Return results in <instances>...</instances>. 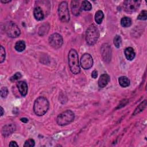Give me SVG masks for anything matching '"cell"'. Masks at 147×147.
I'll list each match as a JSON object with an SVG mask.
<instances>
[{
    "instance_id": "obj_11",
    "label": "cell",
    "mask_w": 147,
    "mask_h": 147,
    "mask_svg": "<svg viewBox=\"0 0 147 147\" xmlns=\"http://www.w3.org/2000/svg\"><path fill=\"white\" fill-rule=\"evenodd\" d=\"M16 126L13 123H10L4 125L1 129V133L3 136L7 137L11 134L16 130Z\"/></svg>"
},
{
    "instance_id": "obj_26",
    "label": "cell",
    "mask_w": 147,
    "mask_h": 147,
    "mask_svg": "<svg viewBox=\"0 0 147 147\" xmlns=\"http://www.w3.org/2000/svg\"><path fill=\"white\" fill-rule=\"evenodd\" d=\"M35 145V142L33 139L27 140L24 145V147H33Z\"/></svg>"
},
{
    "instance_id": "obj_21",
    "label": "cell",
    "mask_w": 147,
    "mask_h": 147,
    "mask_svg": "<svg viewBox=\"0 0 147 147\" xmlns=\"http://www.w3.org/2000/svg\"><path fill=\"white\" fill-rule=\"evenodd\" d=\"M131 20L127 17H124L121 20V24L123 27H129L131 25Z\"/></svg>"
},
{
    "instance_id": "obj_24",
    "label": "cell",
    "mask_w": 147,
    "mask_h": 147,
    "mask_svg": "<svg viewBox=\"0 0 147 147\" xmlns=\"http://www.w3.org/2000/svg\"><path fill=\"white\" fill-rule=\"evenodd\" d=\"M6 57V53L5 48L3 47V46H1L0 48V63H2L5 59Z\"/></svg>"
},
{
    "instance_id": "obj_6",
    "label": "cell",
    "mask_w": 147,
    "mask_h": 147,
    "mask_svg": "<svg viewBox=\"0 0 147 147\" xmlns=\"http://www.w3.org/2000/svg\"><path fill=\"white\" fill-rule=\"evenodd\" d=\"M5 29L7 35L11 38H16L18 37L21 33L18 26L14 22L11 21L6 23Z\"/></svg>"
},
{
    "instance_id": "obj_18",
    "label": "cell",
    "mask_w": 147,
    "mask_h": 147,
    "mask_svg": "<svg viewBox=\"0 0 147 147\" xmlns=\"http://www.w3.org/2000/svg\"><path fill=\"white\" fill-rule=\"evenodd\" d=\"M26 47V45H25V42H24V41L22 40H20L18 41L17 42H16L14 48L15 49L18 51V52H22L23 51L25 50Z\"/></svg>"
},
{
    "instance_id": "obj_23",
    "label": "cell",
    "mask_w": 147,
    "mask_h": 147,
    "mask_svg": "<svg viewBox=\"0 0 147 147\" xmlns=\"http://www.w3.org/2000/svg\"><path fill=\"white\" fill-rule=\"evenodd\" d=\"M113 43L117 48H119L122 43V39L121 36L119 35H116L113 39Z\"/></svg>"
},
{
    "instance_id": "obj_14",
    "label": "cell",
    "mask_w": 147,
    "mask_h": 147,
    "mask_svg": "<svg viewBox=\"0 0 147 147\" xmlns=\"http://www.w3.org/2000/svg\"><path fill=\"white\" fill-rule=\"evenodd\" d=\"M110 81V76L107 74H103L100 75L98 80V86L100 88H103L107 86Z\"/></svg>"
},
{
    "instance_id": "obj_13",
    "label": "cell",
    "mask_w": 147,
    "mask_h": 147,
    "mask_svg": "<svg viewBox=\"0 0 147 147\" xmlns=\"http://www.w3.org/2000/svg\"><path fill=\"white\" fill-rule=\"evenodd\" d=\"M71 8L72 13L75 16H78L82 10L81 5H80V2L78 1H72Z\"/></svg>"
},
{
    "instance_id": "obj_9",
    "label": "cell",
    "mask_w": 147,
    "mask_h": 147,
    "mask_svg": "<svg viewBox=\"0 0 147 147\" xmlns=\"http://www.w3.org/2000/svg\"><path fill=\"white\" fill-rule=\"evenodd\" d=\"M100 52L103 60L105 62L109 63L111 58V48L110 45L107 43L103 44L102 45Z\"/></svg>"
},
{
    "instance_id": "obj_17",
    "label": "cell",
    "mask_w": 147,
    "mask_h": 147,
    "mask_svg": "<svg viewBox=\"0 0 147 147\" xmlns=\"http://www.w3.org/2000/svg\"><path fill=\"white\" fill-rule=\"evenodd\" d=\"M119 85L122 87H126L130 85V80L126 76H121L118 79Z\"/></svg>"
},
{
    "instance_id": "obj_16",
    "label": "cell",
    "mask_w": 147,
    "mask_h": 147,
    "mask_svg": "<svg viewBox=\"0 0 147 147\" xmlns=\"http://www.w3.org/2000/svg\"><path fill=\"white\" fill-rule=\"evenodd\" d=\"M124 53L125 55V57L127 60H132L135 57V52L133 48L131 47H127L125 49Z\"/></svg>"
},
{
    "instance_id": "obj_20",
    "label": "cell",
    "mask_w": 147,
    "mask_h": 147,
    "mask_svg": "<svg viewBox=\"0 0 147 147\" xmlns=\"http://www.w3.org/2000/svg\"><path fill=\"white\" fill-rule=\"evenodd\" d=\"M104 14L102 11L98 10L95 15V20L98 24H100L103 21Z\"/></svg>"
},
{
    "instance_id": "obj_4",
    "label": "cell",
    "mask_w": 147,
    "mask_h": 147,
    "mask_svg": "<svg viewBox=\"0 0 147 147\" xmlns=\"http://www.w3.org/2000/svg\"><path fill=\"white\" fill-rule=\"evenodd\" d=\"M74 118L75 114L74 112L71 110H67L57 116L56 122L60 126H64L71 123Z\"/></svg>"
},
{
    "instance_id": "obj_27",
    "label": "cell",
    "mask_w": 147,
    "mask_h": 147,
    "mask_svg": "<svg viewBox=\"0 0 147 147\" xmlns=\"http://www.w3.org/2000/svg\"><path fill=\"white\" fill-rule=\"evenodd\" d=\"M9 91L7 88L6 87H3L1 89V96L2 98H6L8 95Z\"/></svg>"
},
{
    "instance_id": "obj_31",
    "label": "cell",
    "mask_w": 147,
    "mask_h": 147,
    "mask_svg": "<svg viewBox=\"0 0 147 147\" xmlns=\"http://www.w3.org/2000/svg\"><path fill=\"white\" fill-rule=\"evenodd\" d=\"M20 120H21L22 122H24V123H27V122H28V119L26 118H25V117L21 118L20 119Z\"/></svg>"
},
{
    "instance_id": "obj_5",
    "label": "cell",
    "mask_w": 147,
    "mask_h": 147,
    "mask_svg": "<svg viewBox=\"0 0 147 147\" xmlns=\"http://www.w3.org/2000/svg\"><path fill=\"white\" fill-rule=\"evenodd\" d=\"M58 15L61 21L63 22H68L69 21V13L68 3L66 1H63L59 5Z\"/></svg>"
},
{
    "instance_id": "obj_25",
    "label": "cell",
    "mask_w": 147,
    "mask_h": 147,
    "mask_svg": "<svg viewBox=\"0 0 147 147\" xmlns=\"http://www.w3.org/2000/svg\"><path fill=\"white\" fill-rule=\"evenodd\" d=\"M147 18V11L145 10H142L137 16V19L140 20H146Z\"/></svg>"
},
{
    "instance_id": "obj_15",
    "label": "cell",
    "mask_w": 147,
    "mask_h": 147,
    "mask_svg": "<svg viewBox=\"0 0 147 147\" xmlns=\"http://www.w3.org/2000/svg\"><path fill=\"white\" fill-rule=\"evenodd\" d=\"M33 15L37 21L42 20L44 17V14L42 9L40 6H36L33 10Z\"/></svg>"
},
{
    "instance_id": "obj_30",
    "label": "cell",
    "mask_w": 147,
    "mask_h": 147,
    "mask_svg": "<svg viewBox=\"0 0 147 147\" xmlns=\"http://www.w3.org/2000/svg\"><path fill=\"white\" fill-rule=\"evenodd\" d=\"M9 146H18V145L17 144V142L16 141H10V142L9 144Z\"/></svg>"
},
{
    "instance_id": "obj_1",
    "label": "cell",
    "mask_w": 147,
    "mask_h": 147,
    "mask_svg": "<svg viewBox=\"0 0 147 147\" xmlns=\"http://www.w3.org/2000/svg\"><path fill=\"white\" fill-rule=\"evenodd\" d=\"M49 106V103L48 99L44 96H39L34 102V113L38 116H42L47 112Z\"/></svg>"
},
{
    "instance_id": "obj_12",
    "label": "cell",
    "mask_w": 147,
    "mask_h": 147,
    "mask_svg": "<svg viewBox=\"0 0 147 147\" xmlns=\"http://www.w3.org/2000/svg\"><path fill=\"white\" fill-rule=\"evenodd\" d=\"M17 86L21 96H26L28 92V85L24 81H19L17 83Z\"/></svg>"
},
{
    "instance_id": "obj_29",
    "label": "cell",
    "mask_w": 147,
    "mask_h": 147,
    "mask_svg": "<svg viewBox=\"0 0 147 147\" xmlns=\"http://www.w3.org/2000/svg\"><path fill=\"white\" fill-rule=\"evenodd\" d=\"M91 76L92 78L95 79L98 76V72L96 70H94L91 73Z\"/></svg>"
},
{
    "instance_id": "obj_3",
    "label": "cell",
    "mask_w": 147,
    "mask_h": 147,
    "mask_svg": "<svg viewBox=\"0 0 147 147\" xmlns=\"http://www.w3.org/2000/svg\"><path fill=\"white\" fill-rule=\"evenodd\" d=\"M99 37V32L98 28L94 24L87 28L86 33V40L89 45H94Z\"/></svg>"
},
{
    "instance_id": "obj_8",
    "label": "cell",
    "mask_w": 147,
    "mask_h": 147,
    "mask_svg": "<svg viewBox=\"0 0 147 147\" xmlns=\"http://www.w3.org/2000/svg\"><path fill=\"white\" fill-rule=\"evenodd\" d=\"M48 41L50 45L55 49L60 48L63 43L62 36L57 33L51 34L48 38Z\"/></svg>"
},
{
    "instance_id": "obj_32",
    "label": "cell",
    "mask_w": 147,
    "mask_h": 147,
    "mask_svg": "<svg viewBox=\"0 0 147 147\" xmlns=\"http://www.w3.org/2000/svg\"><path fill=\"white\" fill-rule=\"evenodd\" d=\"M3 113H4L3 109L2 107H1V116H2L3 115Z\"/></svg>"
},
{
    "instance_id": "obj_19",
    "label": "cell",
    "mask_w": 147,
    "mask_h": 147,
    "mask_svg": "<svg viewBox=\"0 0 147 147\" xmlns=\"http://www.w3.org/2000/svg\"><path fill=\"white\" fill-rule=\"evenodd\" d=\"M146 106V100H144L142 102H141L137 107V108L135 109V110L134 111L133 113V115H135L140 113H141V111H142L145 108Z\"/></svg>"
},
{
    "instance_id": "obj_33",
    "label": "cell",
    "mask_w": 147,
    "mask_h": 147,
    "mask_svg": "<svg viewBox=\"0 0 147 147\" xmlns=\"http://www.w3.org/2000/svg\"><path fill=\"white\" fill-rule=\"evenodd\" d=\"M1 2H2V3H9V2H10L11 1H9V0H8V1H3V0H1Z\"/></svg>"
},
{
    "instance_id": "obj_10",
    "label": "cell",
    "mask_w": 147,
    "mask_h": 147,
    "mask_svg": "<svg viewBox=\"0 0 147 147\" xmlns=\"http://www.w3.org/2000/svg\"><path fill=\"white\" fill-rule=\"evenodd\" d=\"M81 67L84 69H88L93 65V59L89 53H84L80 59Z\"/></svg>"
},
{
    "instance_id": "obj_7",
    "label": "cell",
    "mask_w": 147,
    "mask_h": 147,
    "mask_svg": "<svg viewBox=\"0 0 147 147\" xmlns=\"http://www.w3.org/2000/svg\"><path fill=\"white\" fill-rule=\"evenodd\" d=\"M141 1L138 0H127L123 3V7L125 11L133 13L136 11L140 7Z\"/></svg>"
},
{
    "instance_id": "obj_28",
    "label": "cell",
    "mask_w": 147,
    "mask_h": 147,
    "mask_svg": "<svg viewBox=\"0 0 147 147\" xmlns=\"http://www.w3.org/2000/svg\"><path fill=\"white\" fill-rule=\"evenodd\" d=\"M21 77H22V75L20 72H16L13 76H12L10 78V80L11 82H14V81H16V80L20 79Z\"/></svg>"
},
{
    "instance_id": "obj_22",
    "label": "cell",
    "mask_w": 147,
    "mask_h": 147,
    "mask_svg": "<svg viewBox=\"0 0 147 147\" xmlns=\"http://www.w3.org/2000/svg\"><path fill=\"white\" fill-rule=\"evenodd\" d=\"M81 9L85 11H90L92 9L91 4L88 1H83L81 4Z\"/></svg>"
},
{
    "instance_id": "obj_2",
    "label": "cell",
    "mask_w": 147,
    "mask_h": 147,
    "mask_svg": "<svg viewBox=\"0 0 147 147\" xmlns=\"http://www.w3.org/2000/svg\"><path fill=\"white\" fill-rule=\"evenodd\" d=\"M68 65L71 71L74 74H78L80 72V65L79 64V57L77 51L74 49H71L68 56Z\"/></svg>"
}]
</instances>
